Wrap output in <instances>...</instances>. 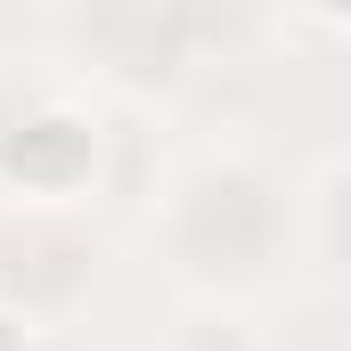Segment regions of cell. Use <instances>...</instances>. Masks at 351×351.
Here are the masks:
<instances>
[{
	"label": "cell",
	"mask_w": 351,
	"mask_h": 351,
	"mask_svg": "<svg viewBox=\"0 0 351 351\" xmlns=\"http://www.w3.org/2000/svg\"><path fill=\"white\" fill-rule=\"evenodd\" d=\"M0 351H33V327H25L16 311H0Z\"/></svg>",
	"instance_id": "obj_1"
}]
</instances>
